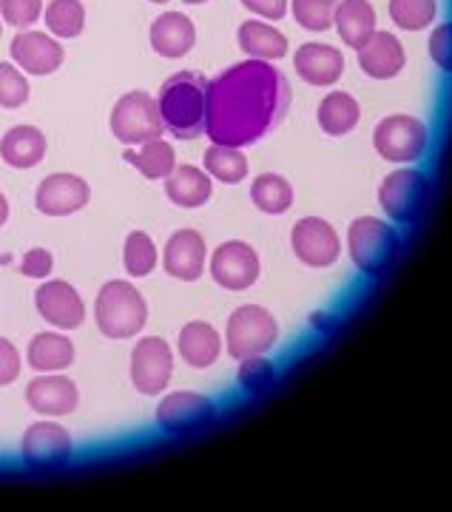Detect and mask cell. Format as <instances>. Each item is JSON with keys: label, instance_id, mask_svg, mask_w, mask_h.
<instances>
[{"label": "cell", "instance_id": "cell-1", "mask_svg": "<svg viewBox=\"0 0 452 512\" xmlns=\"http://www.w3.org/2000/svg\"><path fill=\"white\" fill-rule=\"evenodd\" d=\"M288 77L265 60H242L208 80L205 134L219 146L248 148L285 120Z\"/></svg>", "mask_w": 452, "mask_h": 512}, {"label": "cell", "instance_id": "cell-2", "mask_svg": "<svg viewBox=\"0 0 452 512\" xmlns=\"http://www.w3.org/2000/svg\"><path fill=\"white\" fill-rule=\"evenodd\" d=\"M205 100H208V80L202 74H171L157 94L165 131H171L177 140L202 137L205 134Z\"/></svg>", "mask_w": 452, "mask_h": 512}, {"label": "cell", "instance_id": "cell-3", "mask_svg": "<svg viewBox=\"0 0 452 512\" xmlns=\"http://www.w3.org/2000/svg\"><path fill=\"white\" fill-rule=\"evenodd\" d=\"M94 322L106 339H134L148 325V302L126 279L106 282L94 299Z\"/></svg>", "mask_w": 452, "mask_h": 512}, {"label": "cell", "instance_id": "cell-4", "mask_svg": "<svg viewBox=\"0 0 452 512\" xmlns=\"http://www.w3.org/2000/svg\"><path fill=\"white\" fill-rule=\"evenodd\" d=\"M398 248H401V237L387 220L356 217L347 228V254L353 265L370 279H379L393 268Z\"/></svg>", "mask_w": 452, "mask_h": 512}, {"label": "cell", "instance_id": "cell-5", "mask_svg": "<svg viewBox=\"0 0 452 512\" xmlns=\"http://www.w3.org/2000/svg\"><path fill=\"white\" fill-rule=\"evenodd\" d=\"M222 339H225V350L236 362L248 356H265L279 342V322L262 305H242L228 316Z\"/></svg>", "mask_w": 452, "mask_h": 512}, {"label": "cell", "instance_id": "cell-6", "mask_svg": "<svg viewBox=\"0 0 452 512\" xmlns=\"http://www.w3.org/2000/svg\"><path fill=\"white\" fill-rule=\"evenodd\" d=\"M109 126L111 134L126 148H137L148 143V140H157V137H163L165 131L157 97L148 92H140V89L123 94L114 103Z\"/></svg>", "mask_w": 452, "mask_h": 512}, {"label": "cell", "instance_id": "cell-7", "mask_svg": "<svg viewBox=\"0 0 452 512\" xmlns=\"http://www.w3.org/2000/svg\"><path fill=\"white\" fill-rule=\"evenodd\" d=\"M427 143H430V131L413 114H390L379 120L373 131V148L387 163L413 165L424 157Z\"/></svg>", "mask_w": 452, "mask_h": 512}, {"label": "cell", "instance_id": "cell-8", "mask_svg": "<svg viewBox=\"0 0 452 512\" xmlns=\"http://www.w3.org/2000/svg\"><path fill=\"white\" fill-rule=\"evenodd\" d=\"M427 200H430V180L413 165L396 168L379 185L381 211L387 214V220L401 225L416 222L424 214Z\"/></svg>", "mask_w": 452, "mask_h": 512}, {"label": "cell", "instance_id": "cell-9", "mask_svg": "<svg viewBox=\"0 0 452 512\" xmlns=\"http://www.w3.org/2000/svg\"><path fill=\"white\" fill-rule=\"evenodd\" d=\"M128 373H131V384L137 387V393L163 396L165 387L171 384V376H174V350L163 336H143L131 350Z\"/></svg>", "mask_w": 452, "mask_h": 512}, {"label": "cell", "instance_id": "cell-10", "mask_svg": "<svg viewBox=\"0 0 452 512\" xmlns=\"http://www.w3.org/2000/svg\"><path fill=\"white\" fill-rule=\"evenodd\" d=\"M74 453V441L63 424L52 419L35 421L26 427L23 441H20V458L29 470H57L69 464Z\"/></svg>", "mask_w": 452, "mask_h": 512}, {"label": "cell", "instance_id": "cell-11", "mask_svg": "<svg viewBox=\"0 0 452 512\" xmlns=\"http://www.w3.org/2000/svg\"><path fill=\"white\" fill-rule=\"evenodd\" d=\"M217 419V404L194 390L165 393L157 404V427L168 436H188Z\"/></svg>", "mask_w": 452, "mask_h": 512}, {"label": "cell", "instance_id": "cell-12", "mask_svg": "<svg viewBox=\"0 0 452 512\" xmlns=\"http://www.w3.org/2000/svg\"><path fill=\"white\" fill-rule=\"evenodd\" d=\"M211 276L225 291H248L262 276V262L251 242L228 239L211 254Z\"/></svg>", "mask_w": 452, "mask_h": 512}, {"label": "cell", "instance_id": "cell-13", "mask_svg": "<svg viewBox=\"0 0 452 512\" xmlns=\"http://www.w3.org/2000/svg\"><path fill=\"white\" fill-rule=\"evenodd\" d=\"M290 248L308 268H330L342 256V239L322 217H302L290 231Z\"/></svg>", "mask_w": 452, "mask_h": 512}, {"label": "cell", "instance_id": "cell-14", "mask_svg": "<svg viewBox=\"0 0 452 512\" xmlns=\"http://www.w3.org/2000/svg\"><path fill=\"white\" fill-rule=\"evenodd\" d=\"M35 308L43 322L57 330H77L86 322V302L66 279H46L35 293Z\"/></svg>", "mask_w": 452, "mask_h": 512}, {"label": "cell", "instance_id": "cell-15", "mask_svg": "<svg viewBox=\"0 0 452 512\" xmlns=\"http://www.w3.org/2000/svg\"><path fill=\"white\" fill-rule=\"evenodd\" d=\"M89 200V183L77 174H66V171L49 174L46 180H40L35 191L37 211L46 217H72L77 211H83Z\"/></svg>", "mask_w": 452, "mask_h": 512}, {"label": "cell", "instance_id": "cell-16", "mask_svg": "<svg viewBox=\"0 0 452 512\" xmlns=\"http://www.w3.org/2000/svg\"><path fill=\"white\" fill-rule=\"evenodd\" d=\"M12 60L23 74H35V77H46L55 74L63 60H66V49L60 46V40L46 32H35V29H23L12 37Z\"/></svg>", "mask_w": 452, "mask_h": 512}, {"label": "cell", "instance_id": "cell-17", "mask_svg": "<svg viewBox=\"0 0 452 512\" xmlns=\"http://www.w3.org/2000/svg\"><path fill=\"white\" fill-rule=\"evenodd\" d=\"M26 404L49 419H63L77 410L80 404V390L77 384L63 376V373H40L26 384Z\"/></svg>", "mask_w": 452, "mask_h": 512}, {"label": "cell", "instance_id": "cell-18", "mask_svg": "<svg viewBox=\"0 0 452 512\" xmlns=\"http://www.w3.org/2000/svg\"><path fill=\"white\" fill-rule=\"evenodd\" d=\"M205 265H208V245L199 231L180 228L168 237L163 251L165 274L180 282H197L205 274Z\"/></svg>", "mask_w": 452, "mask_h": 512}, {"label": "cell", "instance_id": "cell-19", "mask_svg": "<svg viewBox=\"0 0 452 512\" xmlns=\"http://www.w3.org/2000/svg\"><path fill=\"white\" fill-rule=\"evenodd\" d=\"M293 69L308 83V86H336L344 74V55L336 46L327 43H302L293 55Z\"/></svg>", "mask_w": 452, "mask_h": 512}, {"label": "cell", "instance_id": "cell-20", "mask_svg": "<svg viewBox=\"0 0 452 512\" xmlns=\"http://www.w3.org/2000/svg\"><path fill=\"white\" fill-rule=\"evenodd\" d=\"M151 49L165 60H180L197 46V26L182 12H163L151 23Z\"/></svg>", "mask_w": 452, "mask_h": 512}, {"label": "cell", "instance_id": "cell-21", "mask_svg": "<svg viewBox=\"0 0 452 512\" xmlns=\"http://www.w3.org/2000/svg\"><path fill=\"white\" fill-rule=\"evenodd\" d=\"M222 348H225L222 333L211 322H202V319L182 325L180 336H177V353H180L182 362L194 370L217 365Z\"/></svg>", "mask_w": 452, "mask_h": 512}, {"label": "cell", "instance_id": "cell-22", "mask_svg": "<svg viewBox=\"0 0 452 512\" xmlns=\"http://www.w3.org/2000/svg\"><path fill=\"white\" fill-rule=\"evenodd\" d=\"M404 63H407L404 46L393 32L376 29L373 37L359 49V69L373 80H393L401 74Z\"/></svg>", "mask_w": 452, "mask_h": 512}, {"label": "cell", "instance_id": "cell-23", "mask_svg": "<svg viewBox=\"0 0 452 512\" xmlns=\"http://www.w3.org/2000/svg\"><path fill=\"white\" fill-rule=\"evenodd\" d=\"M165 197L180 208H202L214 197V180L199 165H180L165 177Z\"/></svg>", "mask_w": 452, "mask_h": 512}, {"label": "cell", "instance_id": "cell-24", "mask_svg": "<svg viewBox=\"0 0 452 512\" xmlns=\"http://www.w3.org/2000/svg\"><path fill=\"white\" fill-rule=\"evenodd\" d=\"M26 362L35 373H63L74 365V342L63 330L37 333L26 348Z\"/></svg>", "mask_w": 452, "mask_h": 512}, {"label": "cell", "instance_id": "cell-25", "mask_svg": "<svg viewBox=\"0 0 452 512\" xmlns=\"http://www.w3.org/2000/svg\"><path fill=\"white\" fill-rule=\"evenodd\" d=\"M46 134L37 126H15L0 137V160L12 168H35L46 157Z\"/></svg>", "mask_w": 452, "mask_h": 512}, {"label": "cell", "instance_id": "cell-26", "mask_svg": "<svg viewBox=\"0 0 452 512\" xmlns=\"http://www.w3.org/2000/svg\"><path fill=\"white\" fill-rule=\"evenodd\" d=\"M236 40H239V49L251 60L276 63L290 52L288 35L279 32L271 23H265V20H245L236 32Z\"/></svg>", "mask_w": 452, "mask_h": 512}, {"label": "cell", "instance_id": "cell-27", "mask_svg": "<svg viewBox=\"0 0 452 512\" xmlns=\"http://www.w3.org/2000/svg\"><path fill=\"white\" fill-rule=\"evenodd\" d=\"M376 23L379 18H376V9L370 0H339L336 15H333V26L342 37V43L356 52L373 37Z\"/></svg>", "mask_w": 452, "mask_h": 512}, {"label": "cell", "instance_id": "cell-28", "mask_svg": "<svg viewBox=\"0 0 452 512\" xmlns=\"http://www.w3.org/2000/svg\"><path fill=\"white\" fill-rule=\"evenodd\" d=\"M362 120V106L353 94L330 92L322 97L319 109H316V123L325 131L327 137H344Z\"/></svg>", "mask_w": 452, "mask_h": 512}, {"label": "cell", "instance_id": "cell-29", "mask_svg": "<svg viewBox=\"0 0 452 512\" xmlns=\"http://www.w3.org/2000/svg\"><path fill=\"white\" fill-rule=\"evenodd\" d=\"M123 160L134 165L145 180H165L177 168V151L165 137H157V140H148L143 146L126 148Z\"/></svg>", "mask_w": 452, "mask_h": 512}, {"label": "cell", "instance_id": "cell-30", "mask_svg": "<svg viewBox=\"0 0 452 512\" xmlns=\"http://www.w3.org/2000/svg\"><path fill=\"white\" fill-rule=\"evenodd\" d=\"M202 168L208 171L211 180H217V183L225 185L245 183V180H248V171H251L248 157H245L242 148L219 146V143H211V146L205 148V154H202Z\"/></svg>", "mask_w": 452, "mask_h": 512}, {"label": "cell", "instance_id": "cell-31", "mask_svg": "<svg viewBox=\"0 0 452 512\" xmlns=\"http://www.w3.org/2000/svg\"><path fill=\"white\" fill-rule=\"evenodd\" d=\"M251 202L262 214H288L290 205H293V185L282 177V174H259L254 183H251Z\"/></svg>", "mask_w": 452, "mask_h": 512}, {"label": "cell", "instance_id": "cell-32", "mask_svg": "<svg viewBox=\"0 0 452 512\" xmlns=\"http://www.w3.org/2000/svg\"><path fill=\"white\" fill-rule=\"evenodd\" d=\"M43 20L49 35L57 40H72L83 35L86 29V6L83 0H52L43 9Z\"/></svg>", "mask_w": 452, "mask_h": 512}, {"label": "cell", "instance_id": "cell-33", "mask_svg": "<svg viewBox=\"0 0 452 512\" xmlns=\"http://www.w3.org/2000/svg\"><path fill=\"white\" fill-rule=\"evenodd\" d=\"M123 265H126V274L134 276V279L154 274V268L160 265L157 242L145 231H131L126 237V245H123Z\"/></svg>", "mask_w": 452, "mask_h": 512}, {"label": "cell", "instance_id": "cell-34", "mask_svg": "<svg viewBox=\"0 0 452 512\" xmlns=\"http://www.w3.org/2000/svg\"><path fill=\"white\" fill-rule=\"evenodd\" d=\"M279 379V370L273 365L268 356H248V359H239V370H236V384L251 393H268L273 384Z\"/></svg>", "mask_w": 452, "mask_h": 512}, {"label": "cell", "instance_id": "cell-35", "mask_svg": "<svg viewBox=\"0 0 452 512\" xmlns=\"http://www.w3.org/2000/svg\"><path fill=\"white\" fill-rule=\"evenodd\" d=\"M438 15L435 0H390V18L404 32H421L427 29Z\"/></svg>", "mask_w": 452, "mask_h": 512}, {"label": "cell", "instance_id": "cell-36", "mask_svg": "<svg viewBox=\"0 0 452 512\" xmlns=\"http://www.w3.org/2000/svg\"><path fill=\"white\" fill-rule=\"evenodd\" d=\"M339 0H290L293 20L308 32H327L333 26Z\"/></svg>", "mask_w": 452, "mask_h": 512}, {"label": "cell", "instance_id": "cell-37", "mask_svg": "<svg viewBox=\"0 0 452 512\" xmlns=\"http://www.w3.org/2000/svg\"><path fill=\"white\" fill-rule=\"evenodd\" d=\"M29 80L15 63H0V109H20L29 103Z\"/></svg>", "mask_w": 452, "mask_h": 512}, {"label": "cell", "instance_id": "cell-38", "mask_svg": "<svg viewBox=\"0 0 452 512\" xmlns=\"http://www.w3.org/2000/svg\"><path fill=\"white\" fill-rule=\"evenodd\" d=\"M43 9V0H0V20L23 32L43 18Z\"/></svg>", "mask_w": 452, "mask_h": 512}, {"label": "cell", "instance_id": "cell-39", "mask_svg": "<svg viewBox=\"0 0 452 512\" xmlns=\"http://www.w3.org/2000/svg\"><path fill=\"white\" fill-rule=\"evenodd\" d=\"M430 57L441 72L452 74V20L450 23H441L435 26L433 35H430Z\"/></svg>", "mask_w": 452, "mask_h": 512}, {"label": "cell", "instance_id": "cell-40", "mask_svg": "<svg viewBox=\"0 0 452 512\" xmlns=\"http://www.w3.org/2000/svg\"><path fill=\"white\" fill-rule=\"evenodd\" d=\"M55 271V256L46 248H32L20 259V274L29 279H49Z\"/></svg>", "mask_w": 452, "mask_h": 512}, {"label": "cell", "instance_id": "cell-41", "mask_svg": "<svg viewBox=\"0 0 452 512\" xmlns=\"http://www.w3.org/2000/svg\"><path fill=\"white\" fill-rule=\"evenodd\" d=\"M20 353L18 348L6 339V336H0V387H6V384H12L20 376Z\"/></svg>", "mask_w": 452, "mask_h": 512}, {"label": "cell", "instance_id": "cell-42", "mask_svg": "<svg viewBox=\"0 0 452 512\" xmlns=\"http://www.w3.org/2000/svg\"><path fill=\"white\" fill-rule=\"evenodd\" d=\"M242 6L262 20H282L290 12V0H242Z\"/></svg>", "mask_w": 452, "mask_h": 512}, {"label": "cell", "instance_id": "cell-43", "mask_svg": "<svg viewBox=\"0 0 452 512\" xmlns=\"http://www.w3.org/2000/svg\"><path fill=\"white\" fill-rule=\"evenodd\" d=\"M310 325H313V330L330 336V333H336V328H339V316H333V313L327 311H316L310 313Z\"/></svg>", "mask_w": 452, "mask_h": 512}, {"label": "cell", "instance_id": "cell-44", "mask_svg": "<svg viewBox=\"0 0 452 512\" xmlns=\"http://www.w3.org/2000/svg\"><path fill=\"white\" fill-rule=\"evenodd\" d=\"M9 222V200H6V194H0V228Z\"/></svg>", "mask_w": 452, "mask_h": 512}, {"label": "cell", "instance_id": "cell-45", "mask_svg": "<svg viewBox=\"0 0 452 512\" xmlns=\"http://www.w3.org/2000/svg\"><path fill=\"white\" fill-rule=\"evenodd\" d=\"M185 6H202V3H208V0H182Z\"/></svg>", "mask_w": 452, "mask_h": 512}, {"label": "cell", "instance_id": "cell-46", "mask_svg": "<svg viewBox=\"0 0 452 512\" xmlns=\"http://www.w3.org/2000/svg\"><path fill=\"white\" fill-rule=\"evenodd\" d=\"M148 3H168V0H148Z\"/></svg>", "mask_w": 452, "mask_h": 512}, {"label": "cell", "instance_id": "cell-47", "mask_svg": "<svg viewBox=\"0 0 452 512\" xmlns=\"http://www.w3.org/2000/svg\"><path fill=\"white\" fill-rule=\"evenodd\" d=\"M0 35H3V20H0Z\"/></svg>", "mask_w": 452, "mask_h": 512}]
</instances>
